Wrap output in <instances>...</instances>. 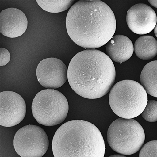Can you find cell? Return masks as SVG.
<instances>
[{"instance_id": "3957f363", "label": "cell", "mask_w": 157, "mask_h": 157, "mask_svg": "<svg viewBox=\"0 0 157 157\" xmlns=\"http://www.w3.org/2000/svg\"><path fill=\"white\" fill-rule=\"evenodd\" d=\"M54 157H104L105 146L97 127L86 121H70L62 124L52 143Z\"/></svg>"}, {"instance_id": "8992f818", "label": "cell", "mask_w": 157, "mask_h": 157, "mask_svg": "<svg viewBox=\"0 0 157 157\" xmlns=\"http://www.w3.org/2000/svg\"><path fill=\"white\" fill-rule=\"evenodd\" d=\"M69 110L68 101L54 89L43 90L37 94L32 106V114L39 124L52 127L62 123Z\"/></svg>"}, {"instance_id": "e0dca14e", "label": "cell", "mask_w": 157, "mask_h": 157, "mask_svg": "<svg viewBox=\"0 0 157 157\" xmlns=\"http://www.w3.org/2000/svg\"><path fill=\"white\" fill-rule=\"evenodd\" d=\"M139 157H157V140L146 144L140 151Z\"/></svg>"}, {"instance_id": "6da1fadb", "label": "cell", "mask_w": 157, "mask_h": 157, "mask_svg": "<svg viewBox=\"0 0 157 157\" xmlns=\"http://www.w3.org/2000/svg\"><path fill=\"white\" fill-rule=\"evenodd\" d=\"M66 25L69 36L75 44L95 49L107 44L113 38L116 21L113 11L105 3L81 0L70 8Z\"/></svg>"}, {"instance_id": "9c48e42d", "label": "cell", "mask_w": 157, "mask_h": 157, "mask_svg": "<svg viewBox=\"0 0 157 157\" xmlns=\"http://www.w3.org/2000/svg\"><path fill=\"white\" fill-rule=\"evenodd\" d=\"M38 81L48 89L61 87L68 79V68L61 60L48 58L42 60L36 70Z\"/></svg>"}, {"instance_id": "7a4b0ae2", "label": "cell", "mask_w": 157, "mask_h": 157, "mask_svg": "<svg viewBox=\"0 0 157 157\" xmlns=\"http://www.w3.org/2000/svg\"><path fill=\"white\" fill-rule=\"evenodd\" d=\"M116 78L113 61L103 52L88 49L75 55L68 68V79L73 90L82 97L96 99L110 91Z\"/></svg>"}, {"instance_id": "9a60e30c", "label": "cell", "mask_w": 157, "mask_h": 157, "mask_svg": "<svg viewBox=\"0 0 157 157\" xmlns=\"http://www.w3.org/2000/svg\"><path fill=\"white\" fill-rule=\"evenodd\" d=\"M37 4L44 10L52 13L64 12L71 7L74 1H37Z\"/></svg>"}, {"instance_id": "52a82bcc", "label": "cell", "mask_w": 157, "mask_h": 157, "mask_svg": "<svg viewBox=\"0 0 157 157\" xmlns=\"http://www.w3.org/2000/svg\"><path fill=\"white\" fill-rule=\"evenodd\" d=\"M13 145L21 157H42L48 149V137L42 128L29 124L17 132Z\"/></svg>"}, {"instance_id": "277c9868", "label": "cell", "mask_w": 157, "mask_h": 157, "mask_svg": "<svg viewBox=\"0 0 157 157\" xmlns=\"http://www.w3.org/2000/svg\"><path fill=\"white\" fill-rule=\"evenodd\" d=\"M146 91L138 82L124 80L117 82L111 90L109 104L117 116L133 119L141 114L148 103Z\"/></svg>"}, {"instance_id": "30bf717a", "label": "cell", "mask_w": 157, "mask_h": 157, "mask_svg": "<svg viewBox=\"0 0 157 157\" xmlns=\"http://www.w3.org/2000/svg\"><path fill=\"white\" fill-rule=\"evenodd\" d=\"M128 26L136 34L150 33L157 24V15L152 8L145 4H137L128 10L126 17Z\"/></svg>"}, {"instance_id": "5b68a950", "label": "cell", "mask_w": 157, "mask_h": 157, "mask_svg": "<svg viewBox=\"0 0 157 157\" xmlns=\"http://www.w3.org/2000/svg\"><path fill=\"white\" fill-rule=\"evenodd\" d=\"M145 138L142 126L133 119H117L112 123L107 131L109 145L116 152L123 155H132L138 152Z\"/></svg>"}, {"instance_id": "ba28073f", "label": "cell", "mask_w": 157, "mask_h": 157, "mask_svg": "<svg viewBox=\"0 0 157 157\" xmlns=\"http://www.w3.org/2000/svg\"><path fill=\"white\" fill-rule=\"evenodd\" d=\"M26 104L19 94L12 91L0 93V125L12 127L17 125L24 119Z\"/></svg>"}, {"instance_id": "5bb4252c", "label": "cell", "mask_w": 157, "mask_h": 157, "mask_svg": "<svg viewBox=\"0 0 157 157\" xmlns=\"http://www.w3.org/2000/svg\"><path fill=\"white\" fill-rule=\"evenodd\" d=\"M140 81L147 93L157 98V61L150 62L144 67Z\"/></svg>"}, {"instance_id": "4fadbf2b", "label": "cell", "mask_w": 157, "mask_h": 157, "mask_svg": "<svg viewBox=\"0 0 157 157\" xmlns=\"http://www.w3.org/2000/svg\"><path fill=\"white\" fill-rule=\"evenodd\" d=\"M134 47L136 55L143 60L151 59L157 55V40L152 36H141L136 40Z\"/></svg>"}, {"instance_id": "ac0fdd59", "label": "cell", "mask_w": 157, "mask_h": 157, "mask_svg": "<svg viewBox=\"0 0 157 157\" xmlns=\"http://www.w3.org/2000/svg\"><path fill=\"white\" fill-rule=\"evenodd\" d=\"M10 54L7 49L0 48V66H5L9 62L10 60Z\"/></svg>"}, {"instance_id": "d6986e66", "label": "cell", "mask_w": 157, "mask_h": 157, "mask_svg": "<svg viewBox=\"0 0 157 157\" xmlns=\"http://www.w3.org/2000/svg\"><path fill=\"white\" fill-rule=\"evenodd\" d=\"M151 5L154 6V7L157 8V1H152V0H149L148 1Z\"/></svg>"}, {"instance_id": "44dd1931", "label": "cell", "mask_w": 157, "mask_h": 157, "mask_svg": "<svg viewBox=\"0 0 157 157\" xmlns=\"http://www.w3.org/2000/svg\"><path fill=\"white\" fill-rule=\"evenodd\" d=\"M154 32H155V36H156L157 38V23L155 29H154Z\"/></svg>"}, {"instance_id": "2e32d148", "label": "cell", "mask_w": 157, "mask_h": 157, "mask_svg": "<svg viewBox=\"0 0 157 157\" xmlns=\"http://www.w3.org/2000/svg\"><path fill=\"white\" fill-rule=\"evenodd\" d=\"M141 116L144 120L150 122L157 121V101L151 100L148 101L146 106Z\"/></svg>"}, {"instance_id": "ffe728a7", "label": "cell", "mask_w": 157, "mask_h": 157, "mask_svg": "<svg viewBox=\"0 0 157 157\" xmlns=\"http://www.w3.org/2000/svg\"><path fill=\"white\" fill-rule=\"evenodd\" d=\"M109 157H127L124 156V155H115L109 156Z\"/></svg>"}, {"instance_id": "8fae6325", "label": "cell", "mask_w": 157, "mask_h": 157, "mask_svg": "<svg viewBox=\"0 0 157 157\" xmlns=\"http://www.w3.org/2000/svg\"><path fill=\"white\" fill-rule=\"evenodd\" d=\"M27 27V17L21 10L9 8L0 13V32L4 36L11 38L20 37Z\"/></svg>"}, {"instance_id": "7c38bea8", "label": "cell", "mask_w": 157, "mask_h": 157, "mask_svg": "<svg viewBox=\"0 0 157 157\" xmlns=\"http://www.w3.org/2000/svg\"><path fill=\"white\" fill-rule=\"evenodd\" d=\"M106 47L107 55L112 61L121 64L130 59L134 51L132 42L123 35L113 36Z\"/></svg>"}]
</instances>
